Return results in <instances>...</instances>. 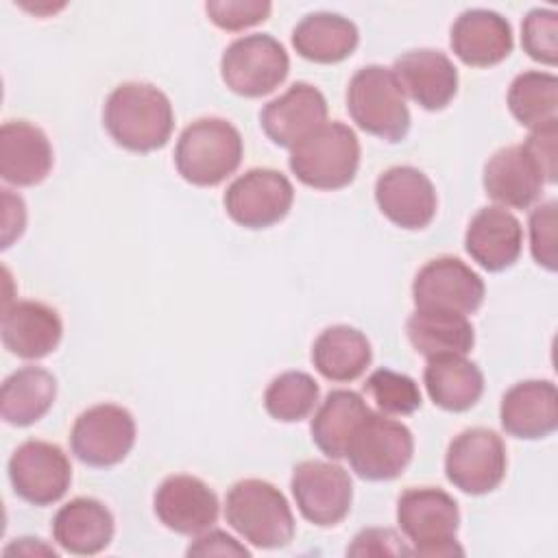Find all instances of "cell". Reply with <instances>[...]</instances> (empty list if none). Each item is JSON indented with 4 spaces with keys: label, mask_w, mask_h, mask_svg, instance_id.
Wrapping results in <instances>:
<instances>
[{
    "label": "cell",
    "mask_w": 558,
    "mask_h": 558,
    "mask_svg": "<svg viewBox=\"0 0 558 558\" xmlns=\"http://www.w3.org/2000/svg\"><path fill=\"white\" fill-rule=\"evenodd\" d=\"M135 445V418L116 403H98L81 412L70 432L72 453L89 466H113Z\"/></svg>",
    "instance_id": "10"
},
{
    "label": "cell",
    "mask_w": 558,
    "mask_h": 558,
    "mask_svg": "<svg viewBox=\"0 0 558 558\" xmlns=\"http://www.w3.org/2000/svg\"><path fill=\"white\" fill-rule=\"evenodd\" d=\"M222 201L229 218L240 227L266 229L286 218L294 187L279 170L253 168L231 181Z\"/></svg>",
    "instance_id": "11"
},
{
    "label": "cell",
    "mask_w": 558,
    "mask_h": 558,
    "mask_svg": "<svg viewBox=\"0 0 558 558\" xmlns=\"http://www.w3.org/2000/svg\"><path fill=\"white\" fill-rule=\"evenodd\" d=\"M102 122L118 146L133 153H150L170 140L174 113L170 98L159 87L129 81L107 96Z\"/></svg>",
    "instance_id": "1"
},
{
    "label": "cell",
    "mask_w": 558,
    "mask_h": 558,
    "mask_svg": "<svg viewBox=\"0 0 558 558\" xmlns=\"http://www.w3.org/2000/svg\"><path fill=\"white\" fill-rule=\"evenodd\" d=\"M290 70L281 41L268 33H253L231 41L220 59L225 85L246 98H259L279 87Z\"/></svg>",
    "instance_id": "8"
},
{
    "label": "cell",
    "mask_w": 558,
    "mask_h": 558,
    "mask_svg": "<svg viewBox=\"0 0 558 558\" xmlns=\"http://www.w3.org/2000/svg\"><path fill=\"white\" fill-rule=\"evenodd\" d=\"M523 50L545 65L558 61V13L554 9H532L521 24Z\"/></svg>",
    "instance_id": "35"
},
{
    "label": "cell",
    "mask_w": 558,
    "mask_h": 558,
    "mask_svg": "<svg viewBox=\"0 0 558 558\" xmlns=\"http://www.w3.org/2000/svg\"><path fill=\"white\" fill-rule=\"evenodd\" d=\"M187 556H251V551L222 530H207L187 547Z\"/></svg>",
    "instance_id": "40"
},
{
    "label": "cell",
    "mask_w": 558,
    "mask_h": 558,
    "mask_svg": "<svg viewBox=\"0 0 558 558\" xmlns=\"http://www.w3.org/2000/svg\"><path fill=\"white\" fill-rule=\"evenodd\" d=\"M242 153V135L231 122L222 118H198L181 131L174 148V166L187 183L211 187L238 170Z\"/></svg>",
    "instance_id": "3"
},
{
    "label": "cell",
    "mask_w": 558,
    "mask_h": 558,
    "mask_svg": "<svg viewBox=\"0 0 558 558\" xmlns=\"http://www.w3.org/2000/svg\"><path fill=\"white\" fill-rule=\"evenodd\" d=\"M290 170L314 190L347 187L360 166V142L344 122H325L290 148Z\"/></svg>",
    "instance_id": "4"
},
{
    "label": "cell",
    "mask_w": 558,
    "mask_h": 558,
    "mask_svg": "<svg viewBox=\"0 0 558 558\" xmlns=\"http://www.w3.org/2000/svg\"><path fill=\"white\" fill-rule=\"evenodd\" d=\"M347 109L353 122L386 142H401L410 129V109L392 72L384 65L360 68L347 87Z\"/></svg>",
    "instance_id": "5"
},
{
    "label": "cell",
    "mask_w": 558,
    "mask_h": 558,
    "mask_svg": "<svg viewBox=\"0 0 558 558\" xmlns=\"http://www.w3.org/2000/svg\"><path fill=\"white\" fill-rule=\"evenodd\" d=\"M349 556H410L412 549L392 530L368 527L362 530L353 545L347 549Z\"/></svg>",
    "instance_id": "39"
},
{
    "label": "cell",
    "mask_w": 558,
    "mask_h": 558,
    "mask_svg": "<svg viewBox=\"0 0 558 558\" xmlns=\"http://www.w3.org/2000/svg\"><path fill=\"white\" fill-rule=\"evenodd\" d=\"M556 201L541 203L530 214V248L538 266L556 270Z\"/></svg>",
    "instance_id": "37"
},
{
    "label": "cell",
    "mask_w": 558,
    "mask_h": 558,
    "mask_svg": "<svg viewBox=\"0 0 558 558\" xmlns=\"http://www.w3.org/2000/svg\"><path fill=\"white\" fill-rule=\"evenodd\" d=\"M482 183L486 194L501 207L525 209L541 196L545 179L523 144H517L504 146L488 157Z\"/></svg>",
    "instance_id": "24"
},
{
    "label": "cell",
    "mask_w": 558,
    "mask_h": 558,
    "mask_svg": "<svg viewBox=\"0 0 558 558\" xmlns=\"http://www.w3.org/2000/svg\"><path fill=\"white\" fill-rule=\"evenodd\" d=\"M523 148L530 153L534 163L538 166L545 183H556L558 166H556V155H558V120L543 124L534 129L527 140L523 142Z\"/></svg>",
    "instance_id": "38"
},
{
    "label": "cell",
    "mask_w": 558,
    "mask_h": 558,
    "mask_svg": "<svg viewBox=\"0 0 558 558\" xmlns=\"http://www.w3.org/2000/svg\"><path fill=\"white\" fill-rule=\"evenodd\" d=\"M523 246V227L506 207H482L469 222L464 248L488 272L510 268Z\"/></svg>",
    "instance_id": "20"
},
{
    "label": "cell",
    "mask_w": 558,
    "mask_h": 558,
    "mask_svg": "<svg viewBox=\"0 0 558 558\" xmlns=\"http://www.w3.org/2000/svg\"><path fill=\"white\" fill-rule=\"evenodd\" d=\"M371 412L366 401L353 390H331L314 412L310 423L314 445L331 460L344 458L349 438Z\"/></svg>",
    "instance_id": "31"
},
{
    "label": "cell",
    "mask_w": 558,
    "mask_h": 558,
    "mask_svg": "<svg viewBox=\"0 0 558 558\" xmlns=\"http://www.w3.org/2000/svg\"><path fill=\"white\" fill-rule=\"evenodd\" d=\"M155 514L172 532L198 536L207 532L220 512L216 493L194 475H170L155 493Z\"/></svg>",
    "instance_id": "17"
},
{
    "label": "cell",
    "mask_w": 558,
    "mask_h": 558,
    "mask_svg": "<svg viewBox=\"0 0 558 558\" xmlns=\"http://www.w3.org/2000/svg\"><path fill=\"white\" fill-rule=\"evenodd\" d=\"M508 458L501 436L488 427L460 432L447 447L445 475L466 495L495 490L506 475Z\"/></svg>",
    "instance_id": "9"
},
{
    "label": "cell",
    "mask_w": 558,
    "mask_h": 558,
    "mask_svg": "<svg viewBox=\"0 0 558 558\" xmlns=\"http://www.w3.org/2000/svg\"><path fill=\"white\" fill-rule=\"evenodd\" d=\"M403 96L427 111L445 109L458 92V70L453 61L434 48L408 50L390 68Z\"/></svg>",
    "instance_id": "16"
},
{
    "label": "cell",
    "mask_w": 558,
    "mask_h": 558,
    "mask_svg": "<svg viewBox=\"0 0 558 558\" xmlns=\"http://www.w3.org/2000/svg\"><path fill=\"white\" fill-rule=\"evenodd\" d=\"M272 4L268 0H209L205 11L209 20L222 31H244L264 22L270 15Z\"/></svg>",
    "instance_id": "36"
},
{
    "label": "cell",
    "mask_w": 558,
    "mask_h": 558,
    "mask_svg": "<svg viewBox=\"0 0 558 558\" xmlns=\"http://www.w3.org/2000/svg\"><path fill=\"white\" fill-rule=\"evenodd\" d=\"M375 201L392 225L410 231L427 227L438 207L432 181L414 166H392L381 172L375 183Z\"/></svg>",
    "instance_id": "15"
},
{
    "label": "cell",
    "mask_w": 558,
    "mask_h": 558,
    "mask_svg": "<svg viewBox=\"0 0 558 558\" xmlns=\"http://www.w3.org/2000/svg\"><path fill=\"white\" fill-rule=\"evenodd\" d=\"M408 340L416 353L466 355L473 349L475 331L466 316L442 310H416L405 323Z\"/></svg>",
    "instance_id": "29"
},
{
    "label": "cell",
    "mask_w": 558,
    "mask_h": 558,
    "mask_svg": "<svg viewBox=\"0 0 558 558\" xmlns=\"http://www.w3.org/2000/svg\"><path fill=\"white\" fill-rule=\"evenodd\" d=\"M453 54L473 68L501 63L514 46L510 22L490 9H466L451 24Z\"/></svg>",
    "instance_id": "19"
},
{
    "label": "cell",
    "mask_w": 558,
    "mask_h": 558,
    "mask_svg": "<svg viewBox=\"0 0 558 558\" xmlns=\"http://www.w3.org/2000/svg\"><path fill=\"white\" fill-rule=\"evenodd\" d=\"M2 205H4V216H2V248H9L15 238L22 235L24 225H26V207L24 201L11 190H2Z\"/></svg>",
    "instance_id": "41"
},
{
    "label": "cell",
    "mask_w": 558,
    "mask_h": 558,
    "mask_svg": "<svg viewBox=\"0 0 558 558\" xmlns=\"http://www.w3.org/2000/svg\"><path fill=\"white\" fill-rule=\"evenodd\" d=\"M26 554V556H33V554H46V556H57V551L52 547H46L39 543V538H17L13 545H9L4 549V554Z\"/></svg>",
    "instance_id": "42"
},
{
    "label": "cell",
    "mask_w": 558,
    "mask_h": 558,
    "mask_svg": "<svg viewBox=\"0 0 558 558\" xmlns=\"http://www.w3.org/2000/svg\"><path fill=\"white\" fill-rule=\"evenodd\" d=\"M63 336V323L54 307L41 301H15L4 305L2 344L22 360H41L52 353Z\"/></svg>",
    "instance_id": "22"
},
{
    "label": "cell",
    "mask_w": 558,
    "mask_h": 558,
    "mask_svg": "<svg viewBox=\"0 0 558 558\" xmlns=\"http://www.w3.org/2000/svg\"><path fill=\"white\" fill-rule=\"evenodd\" d=\"M484 292L482 277L451 255L429 259L412 281L416 310H442L469 316L482 305Z\"/></svg>",
    "instance_id": "12"
},
{
    "label": "cell",
    "mask_w": 558,
    "mask_h": 558,
    "mask_svg": "<svg viewBox=\"0 0 558 558\" xmlns=\"http://www.w3.org/2000/svg\"><path fill=\"white\" fill-rule=\"evenodd\" d=\"M364 392L375 401L381 414L405 416L421 408L418 384L403 373L390 368H377L366 377Z\"/></svg>",
    "instance_id": "34"
},
{
    "label": "cell",
    "mask_w": 558,
    "mask_h": 558,
    "mask_svg": "<svg viewBox=\"0 0 558 558\" xmlns=\"http://www.w3.org/2000/svg\"><path fill=\"white\" fill-rule=\"evenodd\" d=\"M52 146L48 135L26 122L9 120L0 129V177L17 187L41 183L52 170Z\"/></svg>",
    "instance_id": "23"
},
{
    "label": "cell",
    "mask_w": 558,
    "mask_h": 558,
    "mask_svg": "<svg viewBox=\"0 0 558 558\" xmlns=\"http://www.w3.org/2000/svg\"><path fill=\"white\" fill-rule=\"evenodd\" d=\"M318 395L320 388L310 373L286 371L268 384L264 392V408L275 421L296 423L314 412Z\"/></svg>",
    "instance_id": "33"
},
{
    "label": "cell",
    "mask_w": 558,
    "mask_h": 558,
    "mask_svg": "<svg viewBox=\"0 0 558 558\" xmlns=\"http://www.w3.org/2000/svg\"><path fill=\"white\" fill-rule=\"evenodd\" d=\"M397 521L401 532L414 545L412 554H462V547L456 543L460 510L449 493L432 486L408 488L397 501Z\"/></svg>",
    "instance_id": "6"
},
{
    "label": "cell",
    "mask_w": 558,
    "mask_h": 558,
    "mask_svg": "<svg viewBox=\"0 0 558 558\" xmlns=\"http://www.w3.org/2000/svg\"><path fill=\"white\" fill-rule=\"evenodd\" d=\"M368 338L349 325H331L318 333L312 347L314 368L331 381H353L371 364Z\"/></svg>",
    "instance_id": "28"
},
{
    "label": "cell",
    "mask_w": 558,
    "mask_h": 558,
    "mask_svg": "<svg viewBox=\"0 0 558 558\" xmlns=\"http://www.w3.org/2000/svg\"><path fill=\"white\" fill-rule=\"evenodd\" d=\"M57 399V379L41 366H24L11 373L0 392V414L9 425L37 423Z\"/></svg>",
    "instance_id": "30"
},
{
    "label": "cell",
    "mask_w": 558,
    "mask_h": 558,
    "mask_svg": "<svg viewBox=\"0 0 558 558\" xmlns=\"http://www.w3.org/2000/svg\"><path fill=\"white\" fill-rule=\"evenodd\" d=\"M423 381L429 399L447 412L471 410L484 392V375L464 355L427 357Z\"/></svg>",
    "instance_id": "26"
},
{
    "label": "cell",
    "mask_w": 558,
    "mask_h": 558,
    "mask_svg": "<svg viewBox=\"0 0 558 558\" xmlns=\"http://www.w3.org/2000/svg\"><path fill=\"white\" fill-rule=\"evenodd\" d=\"M227 523L251 545L286 547L294 536V517L283 493L266 480L235 482L225 499Z\"/></svg>",
    "instance_id": "2"
},
{
    "label": "cell",
    "mask_w": 558,
    "mask_h": 558,
    "mask_svg": "<svg viewBox=\"0 0 558 558\" xmlns=\"http://www.w3.org/2000/svg\"><path fill=\"white\" fill-rule=\"evenodd\" d=\"M357 26L331 11L307 13L292 31L294 50L314 63H338L357 48Z\"/></svg>",
    "instance_id": "27"
},
{
    "label": "cell",
    "mask_w": 558,
    "mask_h": 558,
    "mask_svg": "<svg viewBox=\"0 0 558 558\" xmlns=\"http://www.w3.org/2000/svg\"><path fill=\"white\" fill-rule=\"evenodd\" d=\"M259 122L277 146L292 148L327 122V100L318 87L299 81L262 109Z\"/></svg>",
    "instance_id": "18"
},
{
    "label": "cell",
    "mask_w": 558,
    "mask_h": 558,
    "mask_svg": "<svg viewBox=\"0 0 558 558\" xmlns=\"http://www.w3.org/2000/svg\"><path fill=\"white\" fill-rule=\"evenodd\" d=\"M508 107L517 122L532 131L558 120V78L538 70L517 74L508 89Z\"/></svg>",
    "instance_id": "32"
},
{
    "label": "cell",
    "mask_w": 558,
    "mask_h": 558,
    "mask_svg": "<svg viewBox=\"0 0 558 558\" xmlns=\"http://www.w3.org/2000/svg\"><path fill=\"white\" fill-rule=\"evenodd\" d=\"M290 488L299 512L314 525L329 527L340 523L353 499L349 473L325 460H305L294 466Z\"/></svg>",
    "instance_id": "14"
},
{
    "label": "cell",
    "mask_w": 558,
    "mask_h": 558,
    "mask_svg": "<svg viewBox=\"0 0 558 558\" xmlns=\"http://www.w3.org/2000/svg\"><path fill=\"white\" fill-rule=\"evenodd\" d=\"M13 493L33 506L59 501L72 482L65 451L48 440H26L9 458Z\"/></svg>",
    "instance_id": "13"
},
{
    "label": "cell",
    "mask_w": 558,
    "mask_h": 558,
    "mask_svg": "<svg viewBox=\"0 0 558 558\" xmlns=\"http://www.w3.org/2000/svg\"><path fill=\"white\" fill-rule=\"evenodd\" d=\"M414 453L412 432L388 414L368 412L349 438L344 458L355 475L368 482H384L401 475Z\"/></svg>",
    "instance_id": "7"
},
{
    "label": "cell",
    "mask_w": 558,
    "mask_h": 558,
    "mask_svg": "<svg viewBox=\"0 0 558 558\" xmlns=\"http://www.w3.org/2000/svg\"><path fill=\"white\" fill-rule=\"evenodd\" d=\"M113 514L94 497H76L63 504L52 519V538L74 556H94L113 538Z\"/></svg>",
    "instance_id": "25"
},
{
    "label": "cell",
    "mask_w": 558,
    "mask_h": 558,
    "mask_svg": "<svg viewBox=\"0 0 558 558\" xmlns=\"http://www.w3.org/2000/svg\"><path fill=\"white\" fill-rule=\"evenodd\" d=\"M499 418L506 434L523 440L545 438L558 427V390L547 379H525L506 390Z\"/></svg>",
    "instance_id": "21"
}]
</instances>
